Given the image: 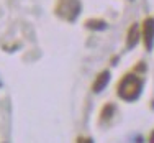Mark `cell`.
<instances>
[{
    "label": "cell",
    "instance_id": "cell-9",
    "mask_svg": "<svg viewBox=\"0 0 154 143\" xmlns=\"http://www.w3.org/2000/svg\"><path fill=\"white\" fill-rule=\"evenodd\" d=\"M149 143H154V132L151 133V137H149Z\"/></svg>",
    "mask_w": 154,
    "mask_h": 143
},
{
    "label": "cell",
    "instance_id": "cell-6",
    "mask_svg": "<svg viewBox=\"0 0 154 143\" xmlns=\"http://www.w3.org/2000/svg\"><path fill=\"white\" fill-rule=\"evenodd\" d=\"M87 27L92 28V30H103L105 23H103V21H98V20H89V21H87Z\"/></svg>",
    "mask_w": 154,
    "mask_h": 143
},
{
    "label": "cell",
    "instance_id": "cell-3",
    "mask_svg": "<svg viewBox=\"0 0 154 143\" xmlns=\"http://www.w3.org/2000/svg\"><path fill=\"white\" fill-rule=\"evenodd\" d=\"M152 41H154V20L148 18L144 21V43L148 49L152 48Z\"/></svg>",
    "mask_w": 154,
    "mask_h": 143
},
{
    "label": "cell",
    "instance_id": "cell-2",
    "mask_svg": "<svg viewBox=\"0 0 154 143\" xmlns=\"http://www.w3.org/2000/svg\"><path fill=\"white\" fill-rule=\"evenodd\" d=\"M56 12L59 17L69 21H74L80 13V2L79 0H57Z\"/></svg>",
    "mask_w": 154,
    "mask_h": 143
},
{
    "label": "cell",
    "instance_id": "cell-8",
    "mask_svg": "<svg viewBox=\"0 0 154 143\" xmlns=\"http://www.w3.org/2000/svg\"><path fill=\"white\" fill-rule=\"evenodd\" d=\"M77 143H94V141L90 140V138H79V140H77Z\"/></svg>",
    "mask_w": 154,
    "mask_h": 143
},
{
    "label": "cell",
    "instance_id": "cell-4",
    "mask_svg": "<svg viewBox=\"0 0 154 143\" xmlns=\"http://www.w3.org/2000/svg\"><path fill=\"white\" fill-rule=\"evenodd\" d=\"M108 81H110V72L108 71L100 72V74L97 76V79H95V82H94V91L95 92H102V91L107 87Z\"/></svg>",
    "mask_w": 154,
    "mask_h": 143
},
{
    "label": "cell",
    "instance_id": "cell-7",
    "mask_svg": "<svg viewBox=\"0 0 154 143\" xmlns=\"http://www.w3.org/2000/svg\"><path fill=\"white\" fill-rule=\"evenodd\" d=\"M113 113V105H105V110L102 113V119H105L107 115H112Z\"/></svg>",
    "mask_w": 154,
    "mask_h": 143
},
{
    "label": "cell",
    "instance_id": "cell-5",
    "mask_svg": "<svg viewBox=\"0 0 154 143\" xmlns=\"http://www.w3.org/2000/svg\"><path fill=\"white\" fill-rule=\"evenodd\" d=\"M136 41H138V27L134 25V27H131V30H130V35H128V46H134L136 45Z\"/></svg>",
    "mask_w": 154,
    "mask_h": 143
},
{
    "label": "cell",
    "instance_id": "cell-1",
    "mask_svg": "<svg viewBox=\"0 0 154 143\" xmlns=\"http://www.w3.org/2000/svg\"><path fill=\"white\" fill-rule=\"evenodd\" d=\"M143 91V81L134 74H126L118 86V94L125 100H136Z\"/></svg>",
    "mask_w": 154,
    "mask_h": 143
}]
</instances>
